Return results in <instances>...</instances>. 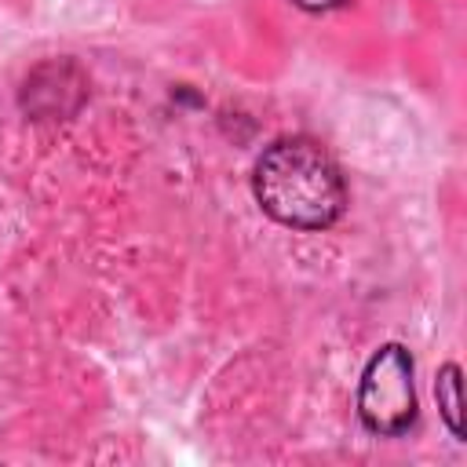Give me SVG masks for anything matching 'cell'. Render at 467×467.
I'll return each mask as SVG.
<instances>
[{"label": "cell", "mask_w": 467, "mask_h": 467, "mask_svg": "<svg viewBox=\"0 0 467 467\" xmlns=\"http://www.w3.org/2000/svg\"><path fill=\"white\" fill-rule=\"evenodd\" d=\"M252 193L274 223L292 230H328L347 208L339 164L306 135L274 139L259 153L252 168Z\"/></svg>", "instance_id": "cell-1"}, {"label": "cell", "mask_w": 467, "mask_h": 467, "mask_svg": "<svg viewBox=\"0 0 467 467\" xmlns=\"http://www.w3.org/2000/svg\"><path fill=\"white\" fill-rule=\"evenodd\" d=\"M412 354L401 343H383L358 383V416L379 438H398L416 423V383Z\"/></svg>", "instance_id": "cell-2"}, {"label": "cell", "mask_w": 467, "mask_h": 467, "mask_svg": "<svg viewBox=\"0 0 467 467\" xmlns=\"http://www.w3.org/2000/svg\"><path fill=\"white\" fill-rule=\"evenodd\" d=\"M88 95V80L73 62H44L22 84V106L33 120L73 117Z\"/></svg>", "instance_id": "cell-3"}, {"label": "cell", "mask_w": 467, "mask_h": 467, "mask_svg": "<svg viewBox=\"0 0 467 467\" xmlns=\"http://www.w3.org/2000/svg\"><path fill=\"white\" fill-rule=\"evenodd\" d=\"M434 398H438L441 420H445V427L452 431V438H463V398H460V365H456V361H445V365L438 368Z\"/></svg>", "instance_id": "cell-4"}, {"label": "cell", "mask_w": 467, "mask_h": 467, "mask_svg": "<svg viewBox=\"0 0 467 467\" xmlns=\"http://www.w3.org/2000/svg\"><path fill=\"white\" fill-rule=\"evenodd\" d=\"M299 11H310V15H328V11H343L350 7V0H292Z\"/></svg>", "instance_id": "cell-5"}]
</instances>
